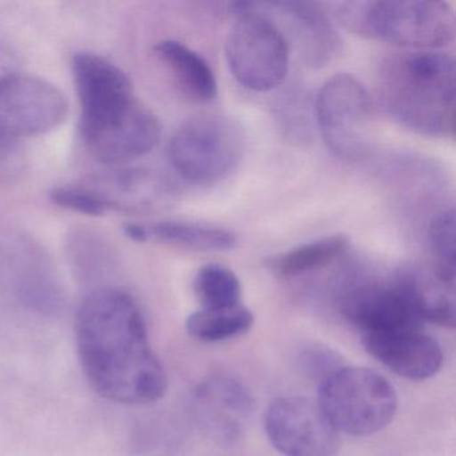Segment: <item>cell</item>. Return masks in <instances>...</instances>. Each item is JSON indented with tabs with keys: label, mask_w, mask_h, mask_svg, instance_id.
<instances>
[{
	"label": "cell",
	"mask_w": 456,
	"mask_h": 456,
	"mask_svg": "<svg viewBox=\"0 0 456 456\" xmlns=\"http://www.w3.org/2000/svg\"><path fill=\"white\" fill-rule=\"evenodd\" d=\"M77 348L87 380L110 402H159L167 375L149 343L145 320L132 296L103 288L90 293L76 320Z\"/></svg>",
	"instance_id": "1"
},
{
	"label": "cell",
	"mask_w": 456,
	"mask_h": 456,
	"mask_svg": "<svg viewBox=\"0 0 456 456\" xmlns=\"http://www.w3.org/2000/svg\"><path fill=\"white\" fill-rule=\"evenodd\" d=\"M81 132L90 153L116 165L145 156L159 137L156 114L135 98L129 76L92 53L73 58Z\"/></svg>",
	"instance_id": "2"
},
{
	"label": "cell",
	"mask_w": 456,
	"mask_h": 456,
	"mask_svg": "<svg viewBox=\"0 0 456 456\" xmlns=\"http://www.w3.org/2000/svg\"><path fill=\"white\" fill-rule=\"evenodd\" d=\"M255 322L252 312L239 304L224 309H201L186 320V330L202 343H218L244 335Z\"/></svg>",
	"instance_id": "20"
},
{
	"label": "cell",
	"mask_w": 456,
	"mask_h": 456,
	"mask_svg": "<svg viewBox=\"0 0 456 456\" xmlns=\"http://www.w3.org/2000/svg\"><path fill=\"white\" fill-rule=\"evenodd\" d=\"M106 183L92 186L110 209H148L169 199L172 191L165 181L143 170H125Z\"/></svg>",
	"instance_id": "15"
},
{
	"label": "cell",
	"mask_w": 456,
	"mask_h": 456,
	"mask_svg": "<svg viewBox=\"0 0 456 456\" xmlns=\"http://www.w3.org/2000/svg\"><path fill=\"white\" fill-rule=\"evenodd\" d=\"M370 113V100L359 79L338 74L317 93L314 118L332 151L354 157L362 148V130Z\"/></svg>",
	"instance_id": "10"
},
{
	"label": "cell",
	"mask_w": 456,
	"mask_h": 456,
	"mask_svg": "<svg viewBox=\"0 0 456 456\" xmlns=\"http://www.w3.org/2000/svg\"><path fill=\"white\" fill-rule=\"evenodd\" d=\"M416 306L424 322L440 327H455V300L453 285L448 284L436 272L434 273H403Z\"/></svg>",
	"instance_id": "19"
},
{
	"label": "cell",
	"mask_w": 456,
	"mask_h": 456,
	"mask_svg": "<svg viewBox=\"0 0 456 456\" xmlns=\"http://www.w3.org/2000/svg\"><path fill=\"white\" fill-rule=\"evenodd\" d=\"M143 242H159L196 252H225L237 245V236L228 229L186 221L142 224Z\"/></svg>",
	"instance_id": "17"
},
{
	"label": "cell",
	"mask_w": 456,
	"mask_h": 456,
	"mask_svg": "<svg viewBox=\"0 0 456 456\" xmlns=\"http://www.w3.org/2000/svg\"><path fill=\"white\" fill-rule=\"evenodd\" d=\"M239 18L225 44L229 69L240 85L252 92L277 89L289 70L287 39L276 25L250 4H237Z\"/></svg>",
	"instance_id": "7"
},
{
	"label": "cell",
	"mask_w": 456,
	"mask_h": 456,
	"mask_svg": "<svg viewBox=\"0 0 456 456\" xmlns=\"http://www.w3.org/2000/svg\"><path fill=\"white\" fill-rule=\"evenodd\" d=\"M348 247L346 236L335 234L273 256L265 261V265L273 276L290 279L330 265L343 256Z\"/></svg>",
	"instance_id": "18"
},
{
	"label": "cell",
	"mask_w": 456,
	"mask_h": 456,
	"mask_svg": "<svg viewBox=\"0 0 456 456\" xmlns=\"http://www.w3.org/2000/svg\"><path fill=\"white\" fill-rule=\"evenodd\" d=\"M193 290L202 309H224L236 306L241 298L239 277L218 264L199 269L193 280Z\"/></svg>",
	"instance_id": "21"
},
{
	"label": "cell",
	"mask_w": 456,
	"mask_h": 456,
	"mask_svg": "<svg viewBox=\"0 0 456 456\" xmlns=\"http://www.w3.org/2000/svg\"><path fill=\"white\" fill-rule=\"evenodd\" d=\"M317 400L335 428L351 436L383 431L397 411L394 387L364 367L336 368L322 380Z\"/></svg>",
	"instance_id": "5"
},
{
	"label": "cell",
	"mask_w": 456,
	"mask_h": 456,
	"mask_svg": "<svg viewBox=\"0 0 456 456\" xmlns=\"http://www.w3.org/2000/svg\"><path fill=\"white\" fill-rule=\"evenodd\" d=\"M429 244L435 257V272L448 284L455 282V212L440 213L429 225Z\"/></svg>",
	"instance_id": "22"
},
{
	"label": "cell",
	"mask_w": 456,
	"mask_h": 456,
	"mask_svg": "<svg viewBox=\"0 0 456 456\" xmlns=\"http://www.w3.org/2000/svg\"><path fill=\"white\" fill-rule=\"evenodd\" d=\"M53 204L79 215L103 216L109 207L92 186H60L52 191Z\"/></svg>",
	"instance_id": "23"
},
{
	"label": "cell",
	"mask_w": 456,
	"mask_h": 456,
	"mask_svg": "<svg viewBox=\"0 0 456 456\" xmlns=\"http://www.w3.org/2000/svg\"><path fill=\"white\" fill-rule=\"evenodd\" d=\"M68 101L58 87L38 77H0V137L28 138L57 129L68 116Z\"/></svg>",
	"instance_id": "8"
},
{
	"label": "cell",
	"mask_w": 456,
	"mask_h": 456,
	"mask_svg": "<svg viewBox=\"0 0 456 456\" xmlns=\"http://www.w3.org/2000/svg\"><path fill=\"white\" fill-rule=\"evenodd\" d=\"M154 53L191 100L210 102L217 97L215 73L199 53L177 41L159 42Z\"/></svg>",
	"instance_id": "16"
},
{
	"label": "cell",
	"mask_w": 456,
	"mask_h": 456,
	"mask_svg": "<svg viewBox=\"0 0 456 456\" xmlns=\"http://www.w3.org/2000/svg\"><path fill=\"white\" fill-rule=\"evenodd\" d=\"M242 149L244 137L236 121L220 114H200L178 127L167 154L183 180L213 185L236 169Z\"/></svg>",
	"instance_id": "6"
},
{
	"label": "cell",
	"mask_w": 456,
	"mask_h": 456,
	"mask_svg": "<svg viewBox=\"0 0 456 456\" xmlns=\"http://www.w3.org/2000/svg\"><path fill=\"white\" fill-rule=\"evenodd\" d=\"M272 6L292 22L293 30L309 65L314 68L325 66L340 52V37L319 4L284 2Z\"/></svg>",
	"instance_id": "14"
},
{
	"label": "cell",
	"mask_w": 456,
	"mask_h": 456,
	"mask_svg": "<svg viewBox=\"0 0 456 456\" xmlns=\"http://www.w3.org/2000/svg\"><path fill=\"white\" fill-rule=\"evenodd\" d=\"M344 314L362 335L423 330L424 320L404 276L391 284L372 285L352 293Z\"/></svg>",
	"instance_id": "11"
},
{
	"label": "cell",
	"mask_w": 456,
	"mask_h": 456,
	"mask_svg": "<svg viewBox=\"0 0 456 456\" xmlns=\"http://www.w3.org/2000/svg\"><path fill=\"white\" fill-rule=\"evenodd\" d=\"M269 442L282 456H335L340 432L311 397L274 400L265 416Z\"/></svg>",
	"instance_id": "9"
},
{
	"label": "cell",
	"mask_w": 456,
	"mask_h": 456,
	"mask_svg": "<svg viewBox=\"0 0 456 456\" xmlns=\"http://www.w3.org/2000/svg\"><path fill=\"white\" fill-rule=\"evenodd\" d=\"M392 116L431 137L455 132V61L444 53H418L392 63L386 81Z\"/></svg>",
	"instance_id": "3"
},
{
	"label": "cell",
	"mask_w": 456,
	"mask_h": 456,
	"mask_svg": "<svg viewBox=\"0 0 456 456\" xmlns=\"http://www.w3.org/2000/svg\"><path fill=\"white\" fill-rule=\"evenodd\" d=\"M346 30L408 49H439L455 38V12L445 2L360 0L335 4Z\"/></svg>",
	"instance_id": "4"
},
{
	"label": "cell",
	"mask_w": 456,
	"mask_h": 456,
	"mask_svg": "<svg viewBox=\"0 0 456 456\" xmlns=\"http://www.w3.org/2000/svg\"><path fill=\"white\" fill-rule=\"evenodd\" d=\"M196 402L200 416L212 434L233 439L250 412L247 392L225 379H213L197 389Z\"/></svg>",
	"instance_id": "13"
},
{
	"label": "cell",
	"mask_w": 456,
	"mask_h": 456,
	"mask_svg": "<svg viewBox=\"0 0 456 456\" xmlns=\"http://www.w3.org/2000/svg\"><path fill=\"white\" fill-rule=\"evenodd\" d=\"M362 338L368 354L402 378L426 380L442 368V348L423 330L372 333Z\"/></svg>",
	"instance_id": "12"
}]
</instances>
